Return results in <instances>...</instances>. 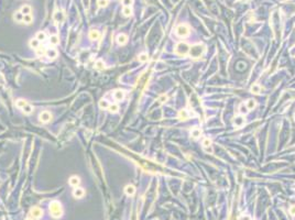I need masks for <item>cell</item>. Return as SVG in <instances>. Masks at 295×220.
I'll list each match as a JSON object with an SVG mask.
<instances>
[{
  "label": "cell",
  "mask_w": 295,
  "mask_h": 220,
  "mask_svg": "<svg viewBox=\"0 0 295 220\" xmlns=\"http://www.w3.org/2000/svg\"><path fill=\"white\" fill-rule=\"evenodd\" d=\"M33 21V17L31 14H26L23 17V22L27 23V24H31Z\"/></svg>",
  "instance_id": "cell-32"
},
{
  "label": "cell",
  "mask_w": 295,
  "mask_h": 220,
  "mask_svg": "<svg viewBox=\"0 0 295 220\" xmlns=\"http://www.w3.org/2000/svg\"><path fill=\"white\" fill-rule=\"evenodd\" d=\"M16 105H17L18 108H21V109H22L24 106L27 105V101L24 100V99H18V100L16 101Z\"/></svg>",
  "instance_id": "cell-33"
},
{
  "label": "cell",
  "mask_w": 295,
  "mask_h": 220,
  "mask_svg": "<svg viewBox=\"0 0 295 220\" xmlns=\"http://www.w3.org/2000/svg\"><path fill=\"white\" fill-rule=\"evenodd\" d=\"M148 59H149V55L146 53H141L138 56V61L140 63H145V62H148Z\"/></svg>",
  "instance_id": "cell-22"
},
{
  "label": "cell",
  "mask_w": 295,
  "mask_h": 220,
  "mask_svg": "<svg viewBox=\"0 0 295 220\" xmlns=\"http://www.w3.org/2000/svg\"><path fill=\"white\" fill-rule=\"evenodd\" d=\"M73 195H74V197H75V198H82V197L84 196V195H85V192H84V189H83V188L76 187L75 189H74Z\"/></svg>",
  "instance_id": "cell-11"
},
{
  "label": "cell",
  "mask_w": 295,
  "mask_h": 220,
  "mask_svg": "<svg viewBox=\"0 0 295 220\" xmlns=\"http://www.w3.org/2000/svg\"><path fill=\"white\" fill-rule=\"evenodd\" d=\"M175 33L180 38H186L190 33V29L187 24H179L175 29Z\"/></svg>",
  "instance_id": "cell-4"
},
{
  "label": "cell",
  "mask_w": 295,
  "mask_h": 220,
  "mask_svg": "<svg viewBox=\"0 0 295 220\" xmlns=\"http://www.w3.org/2000/svg\"><path fill=\"white\" fill-rule=\"evenodd\" d=\"M53 19H54V21L56 22V23L63 22V21L65 20V14H64V12L61 11V10L56 11V12L54 13V16H53Z\"/></svg>",
  "instance_id": "cell-7"
},
{
  "label": "cell",
  "mask_w": 295,
  "mask_h": 220,
  "mask_svg": "<svg viewBox=\"0 0 295 220\" xmlns=\"http://www.w3.org/2000/svg\"><path fill=\"white\" fill-rule=\"evenodd\" d=\"M290 213L292 216H295V206H292L290 208Z\"/></svg>",
  "instance_id": "cell-39"
},
{
  "label": "cell",
  "mask_w": 295,
  "mask_h": 220,
  "mask_svg": "<svg viewBox=\"0 0 295 220\" xmlns=\"http://www.w3.org/2000/svg\"><path fill=\"white\" fill-rule=\"evenodd\" d=\"M201 134V131L198 129V128H194V129L190 131V136H192L193 139H198Z\"/></svg>",
  "instance_id": "cell-18"
},
{
  "label": "cell",
  "mask_w": 295,
  "mask_h": 220,
  "mask_svg": "<svg viewBox=\"0 0 295 220\" xmlns=\"http://www.w3.org/2000/svg\"><path fill=\"white\" fill-rule=\"evenodd\" d=\"M100 38V33H99V31H98V30H95V29H93V30H90L89 31V39L90 40H98Z\"/></svg>",
  "instance_id": "cell-12"
},
{
  "label": "cell",
  "mask_w": 295,
  "mask_h": 220,
  "mask_svg": "<svg viewBox=\"0 0 295 220\" xmlns=\"http://www.w3.org/2000/svg\"><path fill=\"white\" fill-rule=\"evenodd\" d=\"M68 182H70V184H71L72 186L77 187V186L79 185V183H81V179H79L78 176H72Z\"/></svg>",
  "instance_id": "cell-16"
},
{
  "label": "cell",
  "mask_w": 295,
  "mask_h": 220,
  "mask_svg": "<svg viewBox=\"0 0 295 220\" xmlns=\"http://www.w3.org/2000/svg\"><path fill=\"white\" fill-rule=\"evenodd\" d=\"M95 68H96V69H98V71H101V69L105 68V63H104V61H102V59H98V61H96V63H95Z\"/></svg>",
  "instance_id": "cell-21"
},
{
  "label": "cell",
  "mask_w": 295,
  "mask_h": 220,
  "mask_svg": "<svg viewBox=\"0 0 295 220\" xmlns=\"http://www.w3.org/2000/svg\"><path fill=\"white\" fill-rule=\"evenodd\" d=\"M122 13H124L125 17H130L132 14V10L130 7H124V9H122Z\"/></svg>",
  "instance_id": "cell-31"
},
{
  "label": "cell",
  "mask_w": 295,
  "mask_h": 220,
  "mask_svg": "<svg viewBox=\"0 0 295 220\" xmlns=\"http://www.w3.org/2000/svg\"><path fill=\"white\" fill-rule=\"evenodd\" d=\"M245 106H247L248 110H253L257 107V101L253 99H249L247 102H245Z\"/></svg>",
  "instance_id": "cell-19"
},
{
  "label": "cell",
  "mask_w": 295,
  "mask_h": 220,
  "mask_svg": "<svg viewBox=\"0 0 295 220\" xmlns=\"http://www.w3.org/2000/svg\"><path fill=\"white\" fill-rule=\"evenodd\" d=\"M23 17L24 16L21 11H16L14 14H13V20L17 21V22H21V21H23Z\"/></svg>",
  "instance_id": "cell-17"
},
{
  "label": "cell",
  "mask_w": 295,
  "mask_h": 220,
  "mask_svg": "<svg viewBox=\"0 0 295 220\" xmlns=\"http://www.w3.org/2000/svg\"><path fill=\"white\" fill-rule=\"evenodd\" d=\"M205 52H206V45H204L203 43H198V44L190 46L188 54L192 58L197 59V58H200L205 54Z\"/></svg>",
  "instance_id": "cell-1"
},
{
  "label": "cell",
  "mask_w": 295,
  "mask_h": 220,
  "mask_svg": "<svg viewBox=\"0 0 295 220\" xmlns=\"http://www.w3.org/2000/svg\"><path fill=\"white\" fill-rule=\"evenodd\" d=\"M58 43H60V39H58L57 35H52L51 38H50V44H52V45H57Z\"/></svg>",
  "instance_id": "cell-28"
},
{
  "label": "cell",
  "mask_w": 295,
  "mask_h": 220,
  "mask_svg": "<svg viewBox=\"0 0 295 220\" xmlns=\"http://www.w3.org/2000/svg\"><path fill=\"white\" fill-rule=\"evenodd\" d=\"M39 119H40V122H42V123H46V122H48L52 119V114L48 111H42L39 116Z\"/></svg>",
  "instance_id": "cell-6"
},
{
  "label": "cell",
  "mask_w": 295,
  "mask_h": 220,
  "mask_svg": "<svg viewBox=\"0 0 295 220\" xmlns=\"http://www.w3.org/2000/svg\"><path fill=\"white\" fill-rule=\"evenodd\" d=\"M40 43H41V42L35 38V39H32L31 41H30V46H31L32 48H35V50H36V48L40 46Z\"/></svg>",
  "instance_id": "cell-25"
},
{
  "label": "cell",
  "mask_w": 295,
  "mask_h": 220,
  "mask_svg": "<svg viewBox=\"0 0 295 220\" xmlns=\"http://www.w3.org/2000/svg\"><path fill=\"white\" fill-rule=\"evenodd\" d=\"M46 53V47L44 46V45H40L38 48H36V55H38V56H42V55H44Z\"/></svg>",
  "instance_id": "cell-24"
},
{
  "label": "cell",
  "mask_w": 295,
  "mask_h": 220,
  "mask_svg": "<svg viewBox=\"0 0 295 220\" xmlns=\"http://www.w3.org/2000/svg\"><path fill=\"white\" fill-rule=\"evenodd\" d=\"M189 48H190V46H189L187 43H185V42H180V43L175 46L174 52H175V54H177V55L184 56V55H187V54H188Z\"/></svg>",
  "instance_id": "cell-3"
},
{
  "label": "cell",
  "mask_w": 295,
  "mask_h": 220,
  "mask_svg": "<svg viewBox=\"0 0 295 220\" xmlns=\"http://www.w3.org/2000/svg\"><path fill=\"white\" fill-rule=\"evenodd\" d=\"M233 123H235L236 127L240 128V127H242V126L244 124V118L242 117V116H238V117L235 118V121H233Z\"/></svg>",
  "instance_id": "cell-14"
},
{
  "label": "cell",
  "mask_w": 295,
  "mask_h": 220,
  "mask_svg": "<svg viewBox=\"0 0 295 220\" xmlns=\"http://www.w3.org/2000/svg\"><path fill=\"white\" fill-rule=\"evenodd\" d=\"M251 93L252 94H259L260 91H261V87H260V85H258V84H254L252 87H251Z\"/></svg>",
  "instance_id": "cell-30"
},
{
  "label": "cell",
  "mask_w": 295,
  "mask_h": 220,
  "mask_svg": "<svg viewBox=\"0 0 295 220\" xmlns=\"http://www.w3.org/2000/svg\"><path fill=\"white\" fill-rule=\"evenodd\" d=\"M128 42V36L124 33L119 34L118 36H117V43H118L119 45H125L126 43Z\"/></svg>",
  "instance_id": "cell-9"
},
{
  "label": "cell",
  "mask_w": 295,
  "mask_h": 220,
  "mask_svg": "<svg viewBox=\"0 0 295 220\" xmlns=\"http://www.w3.org/2000/svg\"><path fill=\"white\" fill-rule=\"evenodd\" d=\"M48 209H50V212H51V215H52L53 218H60L61 216L63 215L62 205H61V203H60V201H57V200L51 201Z\"/></svg>",
  "instance_id": "cell-2"
},
{
  "label": "cell",
  "mask_w": 295,
  "mask_h": 220,
  "mask_svg": "<svg viewBox=\"0 0 295 220\" xmlns=\"http://www.w3.org/2000/svg\"><path fill=\"white\" fill-rule=\"evenodd\" d=\"M166 100H168V96H166V95H161V96H160L159 98H158L156 101H158L159 105H162V103H164Z\"/></svg>",
  "instance_id": "cell-35"
},
{
  "label": "cell",
  "mask_w": 295,
  "mask_h": 220,
  "mask_svg": "<svg viewBox=\"0 0 295 220\" xmlns=\"http://www.w3.org/2000/svg\"><path fill=\"white\" fill-rule=\"evenodd\" d=\"M26 220H34L33 218H28V219H26Z\"/></svg>",
  "instance_id": "cell-40"
},
{
  "label": "cell",
  "mask_w": 295,
  "mask_h": 220,
  "mask_svg": "<svg viewBox=\"0 0 295 220\" xmlns=\"http://www.w3.org/2000/svg\"><path fill=\"white\" fill-rule=\"evenodd\" d=\"M46 56L50 58V59H55L57 57V51L55 50V48H48V50H46Z\"/></svg>",
  "instance_id": "cell-8"
},
{
  "label": "cell",
  "mask_w": 295,
  "mask_h": 220,
  "mask_svg": "<svg viewBox=\"0 0 295 220\" xmlns=\"http://www.w3.org/2000/svg\"><path fill=\"white\" fill-rule=\"evenodd\" d=\"M108 3H109V0H98V2H97V4L99 6L100 8H105V7H107Z\"/></svg>",
  "instance_id": "cell-36"
},
{
  "label": "cell",
  "mask_w": 295,
  "mask_h": 220,
  "mask_svg": "<svg viewBox=\"0 0 295 220\" xmlns=\"http://www.w3.org/2000/svg\"><path fill=\"white\" fill-rule=\"evenodd\" d=\"M201 145H203V148L208 151V148H210V146H212V140L208 139V138H205L204 140H203Z\"/></svg>",
  "instance_id": "cell-20"
},
{
  "label": "cell",
  "mask_w": 295,
  "mask_h": 220,
  "mask_svg": "<svg viewBox=\"0 0 295 220\" xmlns=\"http://www.w3.org/2000/svg\"><path fill=\"white\" fill-rule=\"evenodd\" d=\"M22 110H23V112L26 113V114H30V113H31V112L33 111V108H32V106H31V105H29V103H27V105L22 108Z\"/></svg>",
  "instance_id": "cell-27"
},
{
  "label": "cell",
  "mask_w": 295,
  "mask_h": 220,
  "mask_svg": "<svg viewBox=\"0 0 295 220\" xmlns=\"http://www.w3.org/2000/svg\"><path fill=\"white\" fill-rule=\"evenodd\" d=\"M36 39H38L40 42L45 41L46 40V34L43 31H40V32H38V34H36Z\"/></svg>",
  "instance_id": "cell-29"
},
{
  "label": "cell",
  "mask_w": 295,
  "mask_h": 220,
  "mask_svg": "<svg viewBox=\"0 0 295 220\" xmlns=\"http://www.w3.org/2000/svg\"><path fill=\"white\" fill-rule=\"evenodd\" d=\"M31 7H30V6H28V4H24L23 7L21 8V12L23 13V16H26V14H31Z\"/></svg>",
  "instance_id": "cell-23"
},
{
  "label": "cell",
  "mask_w": 295,
  "mask_h": 220,
  "mask_svg": "<svg viewBox=\"0 0 295 220\" xmlns=\"http://www.w3.org/2000/svg\"><path fill=\"white\" fill-rule=\"evenodd\" d=\"M189 117H190V113L186 109H183L179 112V119L180 120H187V119H189Z\"/></svg>",
  "instance_id": "cell-10"
},
{
  "label": "cell",
  "mask_w": 295,
  "mask_h": 220,
  "mask_svg": "<svg viewBox=\"0 0 295 220\" xmlns=\"http://www.w3.org/2000/svg\"><path fill=\"white\" fill-rule=\"evenodd\" d=\"M114 97H115L116 100L121 101L122 99L125 98V91L124 90H116L114 93Z\"/></svg>",
  "instance_id": "cell-13"
},
{
  "label": "cell",
  "mask_w": 295,
  "mask_h": 220,
  "mask_svg": "<svg viewBox=\"0 0 295 220\" xmlns=\"http://www.w3.org/2000/svg\"><path fill=\"white\" fill-rule=\"evenodd\" d=\"M43 215V211L41 208H39V207H33V208L30 210V216H31V218L33 219H39L41 218Z\"/></svg>",
  "instance_id": "cell-5"
},
{
  "label": "cell",
  "mask_w": 295,
  "mask_h": 220,
  "mask_svg": "<svg viewBox=\"0 0 295 220\" xmlns=\"http://www.w3.org/2000/svg\"><path fill=\"white\" fill-rule=\"evenodd\" d=\"M247 109H248L247 106H245L244 103H241V105H240V108H239V111H240V113H244V112L249 111V110H247Z\"/></svg>",
  "instance_id": "cell-38"
},
{
  "label": "cell",
  "mask_w": 295,
  "mask_h": 220,
  "mask_svg": "<svg viewBox=\"0 0 295 220\" xmlns=\"http://www.w3.org/2000/svg\"><path fill=\"white\" fill-rule=\"evenodd\" d=\"M121 2L124 4V7H130L133 3V0H121Z\"/></svg>",
  "instance_id": "cell-37"
},
{
  "label": "cell",
  "mask_w": 295,
  "mask_h": 220,
  "mask_svg": "<svg viewBox=\"0 0 295 220\" xmlns=\"http://www.w3.org/2000/svg\"><path fill=\"white\" fill-rule=\"evenodd\" d=\"M125 192L128 196H133L134 193H136V187H134L133 185H127L126 188H125Z\"/></svg>",
  "instance_id": "cell-15"
},
{
  "label": "cell",
  "mask_w": 295,
  "mask_h": 220,
  "mask_svg": "<svg viewBox=\"0 0 295 220\" xmlns=\"http://www.w3.org/2000/svg\"><path fill=\"white\" fill-rule=\"evenodd\" d=\"M108 110H109L110 112H114V113H115V112H117V111L119 110V106L117 105V103H112V105H110V106H109Z\"/></svg>",
  "instance_id": "cell-34"
},
{
  "label": "cell",
  "mask_w": 295,
  "mask_h": 220,
  "mask_svg": "<svg viewBox=\"0 0 295 220\" xmlns=\"http://www.w3.org/2000/svg\"><path fill=\"white\" fill-rule=\"evenodd\" d=\"M109 106H110V103H109V101L106 100V99H101V100L99 101V107H100L101 109H108Z\"/></svg>",
  "instance_id": "cell-26"
}]
</instances>
